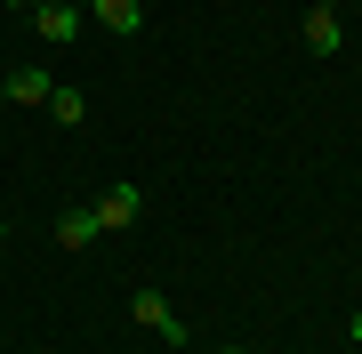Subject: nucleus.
<instances>
[{
  "label": "nucleus",
  "instance_id": "10",
  "mask_svg": "<svg viewBox=\"0 0 362 354\" xmlns=\"http://www.w3.org/2000/svg\"><path fill=\"white\" fill-rule=\"evenodd\" d=\"M16 8H49V0H16Z\"/></svg>",
  "mask_w": 362,
  "mask_h": 354
},
{
  "label": "nucleus",
  "instance_id": "6",
  "mask_svg": "<svg viewBox=\"0 0 362 354\" xmlns=\"http://www.w3.org/2000/svg\"><path fill=\"white\" fill-rule=\"evenodd\" d=\"M97 234H105V225H97V210H89V201H73V210L57 218V242H65V249H89Z\"/></svg>",
  "mask_w": 362,
  "mask_h": 354
},
{
  "label": "nucleus",
  "instance_id": "8",
  "mask_svg": "<svg viewBox=\"0 0 362 354\" xmlns=\"http://www.w3.org/2000/svg\"><path fill=\"white\" fill-rule=\"evenodd\" d=\"M49 113L65 121V129H81V121H89V97H81L73 81H65V89H49Z\"/></svg>",
  "mask_w": 362,
  "mask_h": 354
},
{
  "label": "nucleus",
  "instance_id": "11",
  "mask_svg": "<svg viewBox=\"0 0 362 354\" xmlns=\"http://www.w3.org/2000/svg\"><path fill=\"white\" fill-rule=\"evenodd\" d=\"M218 354H250V346H218Z\"/></svg>",
  "mask_w": 362,
  "mask_h": 354
},
{
  "label": "nucleus",
  "instance_id": "5",
  "mask_svg": "<svg viewBox=\"0 0 362 354\" xmlns=\"http://www.w3.org/2000/svg\"><path fill=\"white\" fill-rule=\"evenodd\" d=\"M306 49H314V57H338V49H346V33H338V8H306Z\"/></svg>",
  "mask_w": 362,
  "mask_h": 354
},
{
  "label": "nucleus",
  "instance_id": "12",
  "mask_svg": "<svg viewBox=\"0 0 362 354\" xmlns=\"http://www.w3.org/2000/svg\"><path fill=\"white\" fill-rule=\"evenodd\" d=\"M0 242H8V218H0Z\"/></svg>",
  "mask_w": 362,
  "mask_h": 354
},
{
  "label": "nucleus",
  "instance_id": "7",
  "mask_svg": "<svg viewBox=\"0 0 362 354\" xmlns=\"http://www.w3.org/2000/svg\"><path fill=\"white\" fill-rule=\"evenodd\" d=\"M0 89H8V97H16V105H49V89H57V81H49V73H40V65H16L8 81H0Z\"/></svg>",
  "mask_w": 362,
  "mask_h": 354
},
{
  "label": "nucleus",
  "instance_id": "13",
  "mask_svg": "<svg viewBox=\"0 0 362 354\" xmlns=\"http://www.w3.org/2000/svg\"><path fill=\"white\" fill-rule=\"evenodd\" d=\"M0 81H8V73H0Z\"/></svg>",
  "mask_w": 362,
  "mask_h": 354
},
{
  "label": "nucleus",
  "instance_id": "9",
  "mask_svg": "<svg viewBox=\"0 0 362 354\" xmlns=\"http://www.w3.org/2000/svg\"><path fill=\"white\" fill-rule=\"evenodd\" d=\"M346 338H354V346H362V314H354V322H346Z\"/></svg>",
  "mask_w": 362,
  "mask_h": 354
},
{
  "label": "nucleus",
  "instance_id": "4",
  "mask_svg": "<svg viewBox=\"0 0 362 354\" xmlns=\"http://www.w3.org/2000/svg\"><path fill=\"white\" fill-rule=\"evenodd\" d=\"M73 8H81V16H97V25H113L121 40L145 33V8H137V0H73Z\"/></svg>",
  "mask_w": 362,
  "mask_h": 354
},
{
  "label": "nucleus",
  "instance_id": "2",
  "mask_svg": "<svg viewBox=\"0 0 362 354\" xmlns=\"http://www.w3.org/2000/svg\"><path fill=\"white\" fill-rule=\"evenodd\" d=\"M81 25H89V16H81L73 0H49V8H33V33L49 40V49H73V40H81Z\"/></svg>",
  "mask_w": 362,
  "mask_h": 354
},
{
  "label": "nucleus",
  "instance_id": "1",
  "mask_svg": "<svg viewBox=\"0 0 362 354\" xmlns=\"http://www.w3.org/2000/svg\"><path fill=\"white\" fill-rule=\"evenodd\" d=\"M89 210H97V225H105V234H129V225H137V210H145V194H137L129 177H121V185H105Z\"/></svg>",
  "mask_w": 362,
  "mask_h": 354
},
{
  "label": "nucleus",
  "instance_id": "3",
  "mask_svg": "<svg viewBox=\"0 0 362 354\" xmlns=\"http://www.w3.org/2000/svg\"><path fill=\"white\" fill-rule=\"evenodd\" d=\"M129 314H137L145 330H153V338H169V346H185V322H177V306H169L161 290H137V298H129Z\"/></svg>",
  "mask_w": 362,
  "mask_h": 354
}]
</instances>
